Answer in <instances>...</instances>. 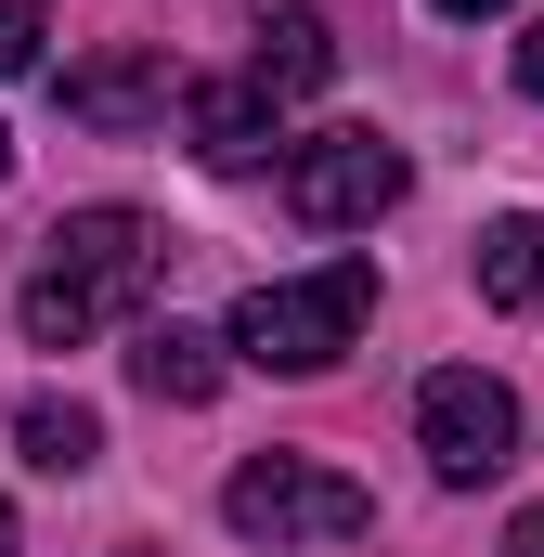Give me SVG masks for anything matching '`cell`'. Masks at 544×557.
<instances>
[{
  "instance_id": "cell-1",
  "label": "cell",
  "mask_w": 544,
  "mask_h": 557,
  "mask_svg": "<svg viewBox=\"0 0 544 557\" xmlns=\"http://www.w3.org/2000/svg\"><path fill=\"white\" fill-rule=\"evenodd\" d=\"M169 273V234L143 221V208H78V221H52L39 234V273H26V337L39 350H91L104 324H131L143 285Z\"/></svg>"
},
{
  "instance_id": "cell-2",
  "label": "cell",
  "mask_w": 544,
  "mask_h": 557,
  "mask_svg": "<svg viewBox=\"0 0 544 557\" xmlns=\"http://www.w3.org/2000/svg\"><path fill=\"white\" fill-rule=\"evenodd\" d=\"M376 311V260H324V273H285V285H247L234 298V363L260 376H324Z\"/></svg>"
},
{
  "instance_id": "cell-3",
  "label": "cell",
  "mask_w": 544,
  "mask_h": 557,
  "mask_svg": "<svg viewBox=\"0 0 544 557\" xmlns=\"http://www.w3.org/2000/svg\"><path fill=\"white\" fill-rule=\"evenodd\" d=\"M221 519L247 545H363L376 532V493L337 480V467H311V454H247L221 480Z\"/></svg>"
},
{
  "instance_id": "cell-4",
  "label": "cell",
  "mask_w": 544,
  "mask_h": 557,
  "mask_svg": "<svg viewBox=\"0 0 544 557\" xmlns=\"http://www.w3.org/2000/svg\"><path fill=\"white\" fill-rule=\"evenodd\" d=\"M403 143L390 131H311L298 156H285V208L311 221V234H363V221H390L403 208Z\"/></svg>"
},
{
  "instance_id": "cell-5",
  "label": "cell",
  "mask_w": 544,
  "mask_h": 557,
  "mask_svg": "<svg viewBox=\"0 0 544 557\" xmlns=\"http://www.w3.org/2000/svg\"><path fill=\"white\" fill-rule=\"evenodd\" d=\"M415 441H428L441 480H506V454H519V389L480 376V363H441V376L415 389Z\"/></svg>"
},
{
  "instance_id": "cell-6",
  "label": "cell",
  "mask_w": 544,
  "mask_h": 557,
  "mask_svg": "<svg viewBox=\"0 0 544 557\" xmlns=\"http://www.w3.org/2000/svg\"><path fill=\"white\" fill-rule=\"evenodd\" d=\"M65 117H78V131H156V117H169V52H156V39H118V52L65 65Z\"/></svg>"
},
{
  "instance_id": "cell-7",
  "label": "cell",
  "mask_w": 544,
  "mask_h": 557,
  "mask_svg": "<svg viewBox=\"0 0 544 557\" xmlns=\"http://www.w3.org/2000/svg\"><path fill=\"white\" fill-rule=\"evenodd\" d=\"M272 117H285V91H272L260 65L182 91V143H195V169H260V156H272Z\"/></svg>"
},
{
  "instance_id": "cell-8",
  "label": "cell",
  "mask_w": 544,
  "mask_h": 557,
  "mask_svg": "<svg viewBox=\"0 0 544 557\" xmlns=\"http://www.w3.org/2000/svg\"><path fill=\"white\" fill-rule=\"evenodd\" d=\"M131 376L156 389V403H221L234 337H208V324H143V337H131Z\"/></svg>"
},
{
  "instance_id": "cell-9",
  "label": "cell",
  "mask_w": 544,
  "mask_h": 557,
  "mask_svg": "<svg viewBox=\"0 0 544 557\" xmlns=\"http://www.w3.org/2000/svg\"><path fill=\"white\" fill-rule=\"evenodd\" d=\"M247 13H260V78L285 91V104L337 78V39H324V0H247Z\"/></svg>"
},
{
  "instance_id": "cell-10",
  "label": "cell",
  "mask_w": 544,
  "mask_h": 557,
  "mask_svg": "<svg viewBox=\"0 0 544 557\" xmlns=\"http://www.w3.org/2000/svg\"><path fill=\"white\" fill-rule=\"evenodd\" d=\"M13 441H26V467H52V480H78V467L104 454V416H91V403H65V389H39V403L13 416Z\"/></svg>"
},
{
  "instance_id": "cell-11",
  "label": "cell",
  "mask_w": 544,
  "mask_h": 557,
  "mask_svg": "<svg viewBox=\"0 0 544 557\" xmlns=\"http://www.w3.org/2000/svg\"><path fill=\"white\" fill-rule=\"evenodd\" d=\"M480 298H506V311H544V221H532V208H506V221L480 234Z\"/></svg>"
},
{
  "instance_id": "cell-12",
  "label": "cell",
  "mask_w": 544,
  "mask_h": 557,
  "mask_svg": "<svg viewBox=\"0 0 544 557\" xmlns=\"http://www.w3.org/2000/svg\"><path fill=\"white\" fill-rule=\"evenodd\" d=\"M39 39H52V0H0V78H26Z\"/></svg>"
},
{
  "instance_id": "cell-13",
  "label": "cell",
  "mask_w": 544,
  "mask_h": 557,
  "mask_svg": "<svg viewBox=\"0 0 544 557\" xmlns=\"http://www.w3.org/2000/svg\"><path fill=\"white\" fill-rule=\"evenodd\" d=\"M519 91H532V104H544V13H532V26H519Z\"/></svg>"
},
{
  "instance_id": "cell-14",
  "label": "cell",
  "mask_w": 544,
  "mask_h": 557,
  "mask_svg": "<svg viewBox=\"0 0 544 557\" xmlns=\"http://www.w3.org/2000/svg\"><path fill=\"white\" fill-rule=\"evenodd\" d=\"M506 557H544V506H519V519H506Z\"/></svg>"
},
{
  "instance_id": "cell-15",
  "label": "cell",
  "mask_w": 544,
  "mask_h": 557,
  "mask_svg": "<svg viewBox=\"0 0 544 557\" xmlns=\"http://www.w3.org/2000/svg\"><path fill=\"white\" fill-rule=\"evenodd\" d=\"M428 13H506V0H428Z\"/></svg>"
},
{
  "instance_id": "cell-16",
  "label": "cell",
  "mask_w": 544,
  "mask_h": 557,
  "mask_svg": "<svg viewBox=\"0 0 544 557\" xmlns=\"http://www.w3.org/2000/svg\"><path fill=\"white\" fill-rule=\"evenodd\" d=\"M0 182H13V131H0Z\"/></svg>"
},
{
  "instance_id": "cell-17",
  "label": "cell",
  "mask_w": 544,
  "mask_h": 557,
  "mask_svg": "<svg viewBox=\"0 0 544 557\" xmlns=\"http://www.w3.org/2000/svg\"><path fill=\"white\" fill-rule=\"evenodd\" d=\"M0 557H13V506H0Z\"/></svg>"
}]
</instances>
